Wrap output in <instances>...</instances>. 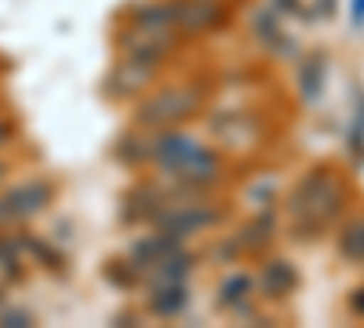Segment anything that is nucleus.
<instances>
[{
    "instance_id": "2",
    "label": "nucleus",
    "mask_w": 364,
    "mask_h": 328,
    "mask_svg": "<svg viewBox=\"0 0 364 328\" xmlns=\"http://www.w3.org/2000/svg\"><path fill=\"white\" fill-rule=\"evenodd\" d=\"M339 204H343V190L336 179L324 171H310L288 197V219L299 233H314L339 212Z\"/></svg>"
},
{
    "instance_id": "7",
    "label": "nucleus",
    "mask_w": 364,
    "mask_h": 328,
    "mask_svg": "<svg viewBox=\"0 0 364 328\" xmlns=\"http://www.w3.org/2000/svg\"><path fill=\"white\" fill-rule=\"evenodd\" d=\"M154 63H142V58H132L124 55V63H117L113 77H109V88H117L113 95H135L142 92V88L149 84V77H154Z\"/></svg>"
},
{
    "instance_id": "5",
    "label": "nucleus",
    "mask_w": 364,
    "mask_h": 328,
    "mask_svg": "<svg viewBox=\"0 0 364 328\" xmlns=\"http://www.w3.org/2000/svg\"><path fill=\"white\" fill-rule=\"evenodd\" d=\"M51 197H55V190H51L48 179H29V183H22V186H15L0 197V223L37 216L51 204Z\"/></svg>"
},
{
    "instance_id": "10",
    "label": "nucleus",
    "mask_w": 364,
    "mask_h": 328,
    "mask_svg": "<svg viewBox=\"0 0 364 328\" xmlns=\"http://www.w3.org/2000/svg\"><path fill=\"white\" fill-rule=\"evenodd\" d=\"M248 300H252V277L248 274H230L219 285V307H226L233 314H245L248 310Z\"/></svg>"
},
{
    "instance_id": "9",
    "label": "nucleus",
    "mask_w": 364,
    "mask_h": 328,
    "mask_svg": "<svg viewBox=\"0 0 364 328\" xmlns=\"http://www.w3.org/2000/svg\"><path fill=\"white\" fill-rule=\"evenodd\" d=\"M291 285H295V270H291L288 263L273 259V263H266V266H262V274H259V288L269 295V300H281V295H288V292H291Z\"/></svg>"
},
{
    "instance_id": "8",
    "label": "nucleus",
    "mask_w": 364,
    "mask_h": 328,
    "mask_svg": "<svg viewBox=\"0 0 364 328\" xmlns=\"http://www.w3.org/2000/svg\"><path fill=\"white\" fill-rule=\"evenodd\" d=\"M175 252H182V237L164 230L161 237H154V241H139L135 245V263H139V270H142V266H154V263H161V259H168Z\"/></svg>"
},
{
    "instance_id": "1",
    "label": "nucleus",
    "mask_w": 364,
    "mask_h": 328,
    "mask_svg": "<svg viewBox=\"0 0 364 328\" xmlns=\"http://www.w3.org/2000/svg\"><path fill=\"white\" fill-rule=\"evenodd\" d=\"M149 157L168 175H175L178 186H208V183H219L223 175V157L190 135H175V132L161 135L157 142H149Z\"/></svg>"
},
{
    "instance_id": "13",
    "label": "nucleus",
    "mask_w": 364,
    "mask_h": 328,
    "mask_svg": "<svg viewBox=\"0 0 364 328\" xmlns=\"http://www.w3.org/2000/svg\"><path fill=\"white\" fill-rule=\"evenodd\" d=\"M343 252H346V255H353V259H360V255H364V223H353V226L346 230Z\"/></svg>"
},
{
    "instance_id": "4",
    "label": "nucleus",
    "mask_w": 364,
    "mask_h": 328,
    "mask_svg": "<svg viewBox=\"0 0 364 328\" xmlns=\"http://www.w3.org/2000/svg\"><path fill=\"white\" fill-rule=\"evenodd\" d=\"M171 8H175V26L182 37H204L226 22L223 0H178V4L171 0Z\"/></svg>"
},
{
    "instance_id": "11",
    "label": "nucleus",
    "mask_w": 364,
    "mask_h": 328,
    "mask_svg": "<svg viewBox=\"0 0 364 328\" xmlns=\"http://www.w3.org/2000/svg\"><path fill=\"white\" fill-rule=\"evenodd\" d=\"M182 307H186V292H182V285H164L157 295H149V310H154L157 317H171Z\"/></svg>"
},
{
    "instance_id": "3",
    "label": "nucleus",
    "mask_w": 364,
    "mask_h": 328,
    "mask_svg": "<svg viewBox=\"0 0 364 328\" xmlns=\"http://www.w3.org/2000/svg\"><path fill=\"white\" fill-rule=\"evenodd\" d=\"M208 99V84L204 80H190V84H171V88H161L154 99H146L135 113V121L142 128H171V125H182L204 106Z\"/></svg>"
},
{
    "instance_id": "12",
    "label": "nucleus",
    "mask_w": 364,
    "mask_h": 328,
    "mask_svg": "<svg viewBox=\"0 0 364 328\" xmlns=\"http://www.w3.org/2000/svg\"><path fill=\"white\" fill-rule=\"evenodd\" d=\"M266 233H269V223L266 219H252L245 230H240V248H245V252H259L262 245H266Z\"/></svg>"
},
{
    "instance_id": "14",
    "label": "nucleus",
    "mask_w": 364,
    "mask_h": 328,
    "mask_svg": "<svg viewBox=\"0 0 364 328\" xmlns=\"http://www.w3.org/2000/svg\"><path fill=\"white\" fill-rule=\"evenodd\" d=\"M0 175H4V164H0Z\"/></svg>"
},
{
    "instance_id": "6",
    "label": "nucleus",
    "mask_w": 364,
    "mask_h": 328,
    "mask_svg": "<svg viewBox=\"0 0 364 328\" xmlns=\"http://www.w3.org/2000/svg\"><path fill=\"white\" fill-rule=\"evenodd\" d=\"M219 219H223L219 208H204V204H164L154 216V223H161L168 233H178V237H186L190 230L215 226Z\"/></svg>"
}]
</instances>
